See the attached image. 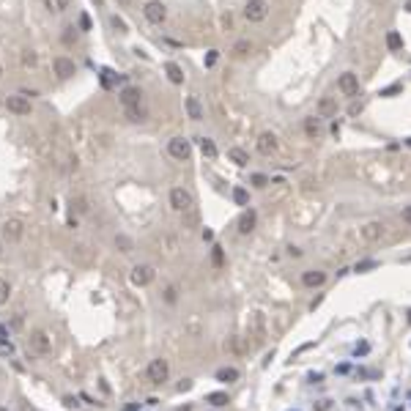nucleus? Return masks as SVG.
<instances>
[{
  "label": "nucleus",
  "mask_w": 411,
  "mask_h": 411,
  "mask_svg": "<svg viewBox=\"0 0 411 411\" xmlns=\"http://www.w3.org/2000/svg\"><path fill=\"white\" fill-rule=\"evenodd\" d=\"M77 30H80V33H88V30H93V22H91V14H88V11H80V17H77Z\"/></svg>",
  "instance_id": "obj_28"
},
{
  "label": "nucleus",
  "mask_w": 411,
  "mask_h": 411,
  "mask_svg": "<svg viewBox=\"0 0 411 411\" xmlns=\"http://www.w3.org/2000/svg\"><path fill=\"white\" fill-rule=\"evenodd\" d=\"M217 381H222V384L239 381V370H236V367H222V370H217Z\"/></svg>",
  "instance_id": "obj_22"
},
{
  "label": "nucleus",
  "mask_w": 411,
  "mask_h": 411,
  "mask_svg": "<svg viewBox=\"0 0 411 411\" xmlns=\"http://www.w3.org/2000/svg\"><path fill=\"white\" fill-rule=\"evenodd\" d=\"M176 299H178V291H176V285H170L168 291H165V302H168V304H173Z\"/></svg>",
  "instance_id": "obj_39"
},
{
  "label": "nucleus",
  "mask_w": 411,
  "mask_h": 411,
  "mask_svg": "<svg viewBox=\"0 0 411 411\" xmlns=\"http://www.w3.org/2000/svg\"><path fill=\"white\" fill-rule=\"evenodd\" d=\"M244 17L250 22H263L269 17V3L266 0H247V6H244Z\"/></svg>",
  "instance_id": "obj_8"
},
{
  "label": "nucleus",
  "mask_w": 411,
  "mask_h": 411,
  "mask_svg": "<svg viewBox=\"0 0 411 411\" xmlns=\"http://www.w3.org/2000/svg\"><path fill=\"white\" fill-rule=\"evenodd\" d=\"M143 17L151 22V25H165V19H168V6H165L162 0H148L143 6Z\"/></svg>",
  "instance_id": "obj_2"
},
{
  "label": "nucleus",
  "mask_w": 411,
  "mask_h": 411,
  "mask_svg": "<svg viewBox=\"0 0 411 411\" xmlns=\"http://www.w3.org/2000/svg\"><path fill=\"white\" fill-rule=\"evenodd\" d=\"M203 239L211 241V239H214V231H209V228H206V231H203Z\"/></svg>",
  "instance_id": "obj_45"
},
{
  "label": "nucleus",
  "mask_w": 411,
  "mask_h": 411,
  "mask_svg": "<svg viewBox=\"0 0 411 411\" xmlns=\"http://www.w3.org/2000/svg\"><path fill=\"white\" fill-rule=\"evenodd\" d=\"M406 146H408V148H411V137H406Z\"/></svg>",
  "instance_id": "obj_50"
},
{
  "label": "nucleus",
  "mask_w": 411,
  "mask_h": 411,
  "mask_svg": "<svg viewBox=\"0 0 411 411\" xmlns=\"http://www.w3.org/2000/svg\"><path fill=\"white\" fill-rule=\"evenodd\" d=\"M386 47H389L392 52L403 50V36L398 33V30H389V33H386Z\"/></svg>",
  "instance_id": "obj_25"
},
{
  "label": "nucleus",
  "mask_w": 411,
  "mask_h": 411,
  "mask_svg": "<svg viewBox=\"0 0 411 411\" xmlns=\"http://www.w3.org/2000/svg\"><path fill=\"white\" fill-rule=\"evenodd\" d=\"M200 151H203V156H209V159H217V154H219L211 137H200Z\"/></svg>",
  "instance_id": "obj_23"
},
{
  "label": "nucleus",
  "mask_w": 411,
  "mask_h": 411,
  "mask_svg": "<svg viewBox=\"0 0 411 411\" xmlns=\"http://www.w3.org/2000/svg\"><path fill=\"white\" fill-rule=\"evenodd\" d=\"M93 3H96V6H99V9H101V6H105V0H93Z\"/></svg>",
  "instance_id": "obj_48"
},
{
  "label": "nucleus",
  "mask_w": 411,
  "mask_h": 411,
  "mask_svg": "<svg viewBox=\"0 0 411 411\" xmlns=\"http://www.w3.org/2000/svg\"><path fill=\"white\" fill-rule=\"evenodd\" d=\"M359 236H362V241H367V244L378 241V239L384 236V222H367V225H362V228H359Z\"/></svg>",
  "instance_id": "obj_13"
},
{
  "label": "nucleus",
  "mask_w": 411,
  "mask_h": 411,
  "mask_svg": "<svg viewBox=\"0 0 411 411\" xmlns=\"http://www.w3.org/2000/svg\"><path fill=\"white\" fill-rule=\"evenodd\" d=\"M211 258H214V263H217V266H222V247H214Z\"/></svg>",
  "instance_id": "obj_41"
},
{
  "label": "nucleus",
  "mask_w": 411,
  "mask_h": 411,
  "mask_svg": "<svg viewBox=\"0 0 411 411\" xmlns=\"http://www.w3.org/2000/svg\"><path fill=\"white\" fill-rule=\"evenodd\" d=\"M304 132H307V137H310V140H315V137H318V134H321V118H307V121H304Z\"/></svg>",
  "instance_id": "obj_21"
},
{
  "label": "nucleus",
  "mask_w": 411,
  "mask_h": 411,
  "mask_svg": "<svg viewBox=\"0 0 411 411\" xmlns=\"http://www.w3.org/2000/svg\"><path fill=\"white\" fill-rule=\"evenodd\" d=\"M170 206L176 211H189L192 209V195H189L184 187H173L170 189Z\"/></svg>",
  "instance_id": "obj_10"
},
{
  "label": "nucleus",
  "mask_w": 411,
  "mask_h": 411,
  "mask_svg": "<svg viewBox=\"0 0 411 411\" xmlns=\"http://www.w3.org/2000/svg\"><path fill=\"white\" fill-rule=\"evenodd\" d=\"M373 3H381V0H373Z\"/></svg>",
  "instance_id": "obj_52"
},
{
  "label": "nucleus",
  "mask_w": 411,
  "mask_h": 411,
  "mask_svg": "<svg viewBox=\"0 0 411 411\" xmlns=\"http://www.w3.org/2000/svg\"><path fill=\"white\" fill-rule=\"evenodd\" d=\"M52 72L58 74V80H69V77L77 74V63L66 55H55L52 58Z\"/></svg>",
  "instance_id": "obj_4"
},
{
  "label": "nucleus",
  "mask_w": 411,
  "mask_h": 411,
  "mask_svg": "<svg viewBox=\"0 0 411 411\" xmlns=\"http://www.w3.org/2000/svg\"><path fill=\"white\" fill-rule=\"evenodd\" d=\"M129 280H132V285L143 288V285H148V282L154 280V269L151 266H134L132 274H129Z\"/></svg>",
  "instance_id": "obj_12"
},
{
  "label": "nucleus",
  "mask_w": 411,
  "mask_h": 411,
  "mask_svg": "<svg viewBox=\"0 0 411 411\" xmlns=\"http://www.w3.org/2000/svg\"><path fill=\"white\" fill-rule=\"evenodd\" d=\"M22 66H25V69H36L38 66V52L36 50H22Z\"/></svg>",
  "instance_id": "obj_26"
},
{
  "label": "nucleus",
  "mask_w": 411,
  "mask_h": 411,
  "mask_svg": "<svg viewBox=\"0 0 411 411\" xmlns=\"http://www.w3.org/2000/svg\"><path fill=\"white\" fill-rule=\"evenodd\" d=\"M6 110L14 115H19V118H25L33 113V105H30V99L25 96H19V93H14V96H6Z\"/></svg>",
  "instance_id": "obj_7"
},
{
  "label": "nucleus",
  "mask_w": 411,
  "mask_h": 411,
  "mask_svg": "<svg viewBox=\"0 0 411 411\" xmlns=\"http://www.w3.org/2000/svg\"><path fill=\"white\" fill-rule=\"evenodd\" d=\"M9 296H11V285H9V280L0 277V304L9 302Z\"/></svg>",
  "instance_id": "obj_34"
},
{
  "label": "nucleus",
  "mask_w": 411,
  "mask_h": 411,
  "mask_svg": "<svg viewBox=\"0 0 411 411\" xmlns=\"http://www.w3.org/2000/svg\"><path fill=\"white\" fill-rule=\"evenodd\" d=\"M189 386H192V381H187V378H184V381H181V384H178V389H181V392H184V389H189Z\"/></svg>",
  "instance_id": "obj_46"
},
{
  "label": "nucleus",
  "mask_w": 411,
  "mask_h": 411,
  "mask_svg": "<svg viewBox=\"0 0 411 411\" xmlns=\"http://www.w3.org/2000/svg\"><path fill=\"white\" fill-rule=\"evenodd\" d=\"M63 44H66V47H72L74 42H77V28L74 25H66V28H63Z\"/></svg>",
  "instance_id": "obj_33"
},
{
  "label": "nucleus",
  "mask_w": 411,
  "mask_h": 411,
  "mask_svg": "<svg viewBox=\"0 0 411 411\" xmlns=\"http://www.w3.org/2000/svg\"><path fill=\"white\" fill-rule=\"evenodd\" d=\"M0 74H3V69H0Z\"/></svg>",
  "instance_id": "obj_53"
},
{
  "label": "nucleus",
  "mask_w": 411,
  "mask_h": 411,
  "mask_svg": "<svg viewBox=\"0 0 411 411\" xmlns=\"http://www.w3.org/2000/svg\"><path fill=\"white\" fill-rule=\"evenodd\" d=\"M406 11H411V0H408V3H406Z\"/></svg>",
  "instance_id": "obj_49"
},
{
  "label": "nucleus",
  "mask_w": 411,
  "mask_h": 411,
  "mask_svg": "<svg viewBox=\"0 0 411 411\" xmlns=\"http://www.w3.org/2000/svg\"><path fill=\"white\" fill-rule=\"evenodd\" d=\"M395 93H400V85H389V88H384L378 96H395Z\"/></svg>",
  "instance_id": "obj_40"
},
{
  "label": "nucleus",
  "mask_w": 411,
  "mask_h": 411,
  "mask_svg": "<svg viewBox=\"0 0 411 411\" xmlns=\"http://www.w3.org/2000/svg\"><path fill=\"white\" fill-rule=\"evenodd\" d=\"M277 137H274V134L272 132H263V134H260V137H258V151L260 154H263V156H272L274 151H277Z\"/></svg>",
  "instance_id": "obj_15"
},
{
  "label": "nucleus",
  "mask_w": 411,
  "mask_h": 411,
  "mask_svg": "<svg viewBox=\"0 0 411 411\" xmlns=\"http://www.w3.org/2000/svg\"><path fill=\"white\" fill-rule=\"evenodd\" d=\"M269 184V178L263 176V173H255V176H252V187H258V189H263Z\"/></svg>",
  "instance_id": "obj_37"
},
{
  "label": "nucleus",
  "mask_w": 411,
  "mask_h": 411,
  "mask_svg": "<svg viewBox=\"0 0 411 411\" xmlns=\"http://www.w3.org/2000/svg\"><path fill=\"white\" fill-rule=\"evenodd\" d=\"M126 113V118H129L132 124H143L146 121V107L140 105V107H129V110H124Z\"/></svg>",
  "instance_id": "obj_24"
},
{
  "label": "nucleus",
  "mask_w": 411,
  "mask_h": 411,
  "mask_svg": "<svg viewBox=\"0 0 411 411\" xmlns=\"http://www.w3.org/2000/svg\"><path fill=\"white\" fill-rule=\"evenodd\" d=\"M19 96H25V99H33V96H38V91H33V88H19Z\"/></svg>",
  "instance_id": "obj_42"
},
{
  "label": "nucleus",
  "mask_w": 411,
  "mask_h": 411,
  "mask_svg": "<svg viewBox=\"0 0 411 411\" xmlns=\"http://www.w3.org/2000/svg\"><path fill=\"white\" fill-rule=\"evenodd\" d=\"M318 118H332V115H337V99L335 96H321L318 99Z\"/></svg>",
  "instance_id": "obj_16"
},
{
  "label": "nucleus",
  "mask_w": 411,
  "mask_h": 411,
  "mask_svg": "<svg viewBox=\"0 0 411 411\" xmlns=\"http://www.w3.org/2000/svg\"><path fill=\"white\" fill-rule=\"evenodd\" d=\"M403 222L411 225V206H406V209H403Z\"/></svg>",
  "instance_id": "obj_43"
},
{
  "label": "nucleus",
  "mask_w": 411,
  "mask_h": 411,
  "mask_svg": "<svg viewBox=\"0 0 411 411\" xmlns=\"http://www.w3.org/2000/svg\"><path fill=\"white\" fill-rule=\"evenodd\" d=\"M115 247L121 252H132V239L129 236H115Z\"/></svg>",
  "instance_id": "obj_35"
},
{
  "label": "nucleus",
  "mask_w": 411,
  "mask_h": 411,
  "mask_svg": "<svg viewBox=\"0 0 411 411\" xmlns=\"http://www.w3.org/2000/svg\"><path fill=\"white\" fill-rule=\"evenodd\" d=\"M44 3H47V9H50V11H58V14L72 9V0H44Z\"/></svg>",
  "instance_id": "obj_27"
},
{
  "label": "nucleus",
  "mask_w": 411,
  "mask_h": 411,
  "mask_svg": "<svg viewBox=\"0 0 411 411\" xmlns=\"http://www.w3.org/2000/svg\"><path fill=\"white\" fill-rule=\"evenodd\" d=\"M337 91L343 93V96H348V99H354L359 93V77L354 74V72H343L337 77Z\"/></svg>",
  "instance_id": "obj_6"
},
{
  "label": "nucleus",
  "mask_w": 411,
  "mask_h": 411,
  "mask_svg": "<svg viewBox=\"0 0 411 411\" xmlns=\"http://www.w3.org/2000/svg\"><path fill=\"white\" fill-rule=\"evenodd\" d=\"M28 348L33 351V354H38V357L50 354V351H52V337H50V332H44V329L30 332V337H28Z\"/></svg>",
  "instance_id": "obj_1"
},
{
  "label": "nucleus",
  "mask_w": 411,
  "mask_h": 411,
  "mask_svg": "<svg viewBox=\"0 0 411 411\" xmlns=\"http://www.w3.org/2000/svg\"><path fill=\"white\" fill-rule=\"evenodd\" d=\"M0 255H3V244H0Z\"/></svg>",
  "instance_id": "obj_51"
},
{
  "label": "nucleus",
  "mask_w": 411,
  "mask_h": 411,
  "mask_svg": "<svg viewBox=\"0 0 411 411\" xmlns=\"http://www.w3.org/2000/svg\"><path fill=\"white\" fill-rule=\"evenodd\" d=\"M110 28H113L115 33H129V25H126V19L118 17V14H113V17H110Z\"/></svg>",
  "instance_id": "obj_29"
},
{
  "label": "nucleus",
  "mask_w": 411,
  "mask_h": 411,
  "mask_svg": "<svg viewBox=\"0 0 411 411\" xmlns=\"http://www.w3.org/2000/svg\"><path fill=\"white\" fill-rule=\"evenodd\" d=\"M323 280H326V274L323 272H304L302 274V285H307V288H318V285H323Z\"/></svg>",
  "instance_id": "obj_18"
},
{
  "label": "nucleus",
  "mask_w": 411,
  "mask_h": 411,
  "mask_svg": "<svg viewBox=\"0 0 411 411\" xmlns=\"http://www.w3.org/2000/svg\"><path fill=\"white\" fill-rule=\"evenodd\" d=\"M255 211H244V214L239 217V233H252V231H255Z\"/></svg>",
  "instance_id": "obj_19"
},
{
  "label": "nucleus",
  "mask_w": 411,
  "mask_h": 411,
  "mask_svg": "<svg viewBox=\"0 0 411 411\" xmlns=\"http://www.w3.org/2000/svg\"><path fill=\"white\" fill-rule=\"evenodd\" d=\"M124 411H140V406H137V403H126Z\"/></svg>",
  "instance_id": "obj_47"
},
{
  "label": "nucleus",
  "mask_w": 411,
  "mask_h": 411,
  "mask_svg": "<svg viewBox=\"0 0 411 411\" xmlns=\"http://www.w3.org/2000/svg\"><path fill=\"white\" fill-rule=\"evenodd\" d=\"M184 110H187V115L192 118V121H203V118H206V110H203V105H200V99H197V96H187L184 99Z\"/></svg>",
  "instance_id": "obj_14"
},
{
  "label": "nucleus",
  "mask_w": 411,
  "mask_h": 411,
  "mask_svg": "<svg viewBox=\"0 0 411 411\" xmlns=\"http://www.w3.org/2000/svg\"><path fill=\"white\" fill-rule=\"evenodd\" d=\"M72 209H77L80 214H85V211H88V200H85V197H72Z\"/></svg>",
  "instance_id": "obj_36"
},
{
  "label": "nucleus",
  "mask_w": 411,
  "mask_h": 411,
  "mask_svg": "<svg viewBox=\"0 0 411 411\" xmlns=\"http://www.w3.org/2000/svg\"><path fill=\"white\" fill-rule=\"evenodd\" d=\"M206 400H209L211 406H217V408H219V406H228V403H231V400H228V395H225V392H211Z\"/></svg>",
  "instance_id": "obj_32"
},
{
  "label": "nucleus",
  "mask_w": 411,
  "mask_h": 411,
  "mask_svg": "<svg viewBox=\"0 0 411 411\" xmlns=\"http://www.w3.org/2000/svg\"><path fill=\"white\" fill-rule=\"evenodd\" d=\"M146 376H148V381H151V384H165V381H168V376H170L168 362H165V359H151V362H148V367H146Z\"/></svg>",
  "instance_id": "obj_3"
},
{
  "label": "nucleus",
  "mask_w": 411,
  "mask_h": 411,
  "mask_svg": "<svg viewBox=\"0 0 411 411\" xmlns=\"http://www.w3.org/2000/svg\"><path fill=\"white\" fill-rule=\"evenodd\" d=\"M233 203L236 206H250V192L244 187H236L233 189Z\"/></svg>",
  "instance_id": "obj_30"
},
{
  "label": "nucleus",
  "mask_w": 411,
  "mask_h": 411,
  "mask_svg": "<svg viewBox=\"0 0 411 411\" xmlns=\"http://www.w3.org/2000/svg\"><path fill=\"white\" fill-rule=\"evenodd\" d=\"M63 403H66L69 408H77V398H66V400H63Z\"/></svg>",
  "instance_id": "obj_44"
},
{
  "label": "nucleus",
  "mask_w": 411,
  "mask_h": 411,
  "mask_svg": "<svg viewBox=\"0 0 411 411\" xmlns=\"http://www.w3.org/2000/svg\"><path fill=\"white\" fill-rule=\"evenodd\" d=\"M3 236H6L9 241H19L22 236H25V222L17 219V217H14V219H6V222H3Z\"/></svg>",
  "instance_id": "obj_11"
},
{
  "label": "nucleus",
  "mask_w": 411,
  "mask_h": 411,
  "mask_svg": "<svg viewBox=\"0 0 411 411\" xmlns=\"http://www.w3.org/2000/svg\"><path fill=\"white\" fill-rule=\"evenodd\" d=\"M168 154L176 162H189V156H192V146H189V140H184V137H173L168 143Z\"/></svg>",
  "instance_id": "obj_5"
},
{
  "label": "nucleus",
  "mask_w": 411,
  "mask_h": 411,
  "mask_svg": "<svg viewBox=\"0 0 411 411\" xmlns=\"http://www.w3.org/2000/svg\"><path fill=\"white\" fill-rule=\"evenodd\" d=\"M247 52H252V42L250 38H239L233 44V55H247Z\"/></svg>",
  "instance_id": "obj_31"
},
{
  "label": "nucleus",
  "mask_w": 411,
  "mask_h": 411,
  "mask_svg": "<svg viewBox=\"0 0 411 411\" xmlns=\"http://www.w3.org/2000/svg\"><path fill=\"white\" fill-rule=\"evenodd\" d=\"M165 74H168V80H170L173 85H181V83H184V69H181L178 63H173V60L165 63Z\"/></svg>",
  "instance_id": "obj_17"
},
{
  "label": "nucleus",
  "mask_w": 411,
  "mask_h": 411,
  "mask_svg": "<svg viewBox=\"0 0 411 411\" xmlns=\"http://www.w3.org/2000/svg\"><path fill=\"white\" fill-rule=\"evenodd\" d=\"M217 58H219V50H209V55H206V69H211L217 63Z\"/></svg>",
  "instance_id": "obj_38"
},
{
  "label": "nucleus",
  "mask_w": 411,
  "mask_h": 411,
  "mask_svg": "<svg viewBox=\"0 0 411 411\" xmlns=\"http://www.w3.org/2000/svg\"><path fill=\"white\" fill-rule=\"evenodd\" d=\"M228 159H231V162H236V165H239V168H244V165L250 162V154L244 151V148L233 146V148H228Z\"/></svg>",
  "instance_id": "obj_20"
},
{
  "label": "nucleus",
  "mask_w": 411,
  "mask_h": 411,
  "mask_svg": "<svg viewBox=\"0 0 411 411\" xmlns=\"http://www.w3.org/2000/svg\"><path fill=\"white\" fill-rule=\"evenodd\" d=\"M118 101L124 105V110H129V107H140V101H143V91H140L137 85H124L121 93H118Z\"/></svg>",
  "instance_id": "obj_9"
}]
</instances>
